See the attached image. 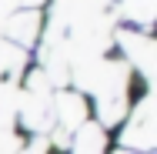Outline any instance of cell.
I'll return each instance as SVG.
<instances>
[{"mask_svg": "<svg viewBox=\"0 0 157 154\" xmlns=\"http://www.w3.org/2000/svg\"><path fill=\"white\" fill-rule=\"evenodd\" d=\"M121 144H124L130 154H151L157 144V121H154V97L147 94L137 111L130 114L124 134H121Z\"/></svg>", "mask_w": 157, "mask_h": 154, "instance_id": "cell-3", "label": "cell"}, {"mask_svg": "<svg viewBox=\"0 0 157 154\" xmlns=\"http://www.w3.org/2000/svg\"><path fill=\"white\" fill-rule=\"evenodd\" d=\"M17 154H47V141H44V137H37L33 144H27L24 151H17Z\"/></svg>", "mask_w": 157, "mask_h": 154, "instance_id": "cell-12", "label": "cell"}, {"mask_svg": "<svg viewBox=\"0 0 157 154\" xmlns=\"http://www.w3.org/2000/svg\"><path fill=\"white\" fill-rule=\"evenodd\" d=\"M17 114L27 131L37 137L50 131L54 124V94H50V81L44 77V70H33L27 77V87L17 91Z\"/></svg>", "mask_w": 157, "mask_h": 154, "instance_id": "cell-2", "label": "cell"}, {"mask_svg": "<svg viewBox=\"0 0 157 154\" xmlns=\"http://www.w3.org/2000/svg\"><path fill=\"white\" fill-rule=\"evenodd\" d=\"M114 37L121 40V47L127 50L130 64H134L144 77H151V74H154V61H157L154 40H151L147 34H134V30H114Z\"/></svg>", "mask_w": 157, "mask_h": 154, "instance_id": "cell-4", "label": "cell"}, {"mask_svg": "<svg viewBox=\"0 0 157 154\" xmlns=\"http://www.w3.org/2000/svg\"><path fill=\"white\" fill-rule=\"evenodd\" d=\"M27 67V50L13 47L10 40H0V77L3 81H17Z\"/></svg>", "mask_w": 157, "mask_h": 154, "instance_id": "cell-8", "label": "cell"}, {"mask_svg": "<svg viewBox=\"0 0 157 154\" xmlns=\"http://www.w3.org/2000/svg\"><path fill=\"white\" fill-rule=\"evenodd\" d=\"M104 148H107V141H104L100 124H84L74 131V144H70L74 154H104Z\"/></svg>", "mask_w": 157, "mask_h": 154, "instance_id": "cell-7", "label": "cell"}, {"mask_svg": "<svg viewBox=\"0 0 157 154\" xmlns=\"http://www.w3.org/2000/svg\"><path fill=\"white\" fill-rule=\"evenodd\" d=\"M37 3H40V0H0V27H3V20H7L17 7H20V10H33Z\"/></svg>", "mask_w": 157, "mask_h": 154, "instance_id": "cell-10", "label": "cell"}, {"mask_svg": "<svg viewBox=\"0 0 157 154\" xmlns=\"http://www.w3.org/2000/svg\"><path fill=\"white\" fill-rule=\"evenodd\" d=\"M54 121H60L63 131H77L87 124V104L74 91H57L54 94Z\"/></svg>", "mask_w": 157, "mask_h": 154, "instance_id": "cell-6", "label": "cell"}, {"mask_svg": "<svg viewBox=\"0 0 157 154\" xmlns=\"http://www.w3.org/2000/svg\"><path fill=\"white\" fill-rule=\"evenodd\" d=\"M127 70L117 61H84L77 67H70V81L77 84V91L97 94V114H100V127L107 131L110 124L124 121L127 114Z\"/></svg>", "mask_w": 157, "mask_h": 154, "instance_id": "cell-1", "label": "cell"}, {"mask_svg": "<svg viewBox=\"0 0 157 154\" xmlns=\"http://www.w3.org/2000/svg\"><path fill=\"white\" fill-rule=\"evenodd\" d=\"M0 30L7 34V40H10L13 47L27 50L33 40H37V34H40V14H37V10H17V14H10V17L3 20Z\"/></svg>", "mask_w": 157, "mask_h": 154, "instance_id": "cell-5", "label": "cell"}, {"mask_svg": "<svg viewBox=\"0 0 157 154\" xmlns=\"http://www.w3.org/2000/svg\"><path fill=\"white\" fill-rule=\"evenodd\" d=\"M20 151V137L13 131H0V154H17Z\"/></svg>", "mask_w": 157, "mask_h": 154, "instance_id": "cell-11", "label": "cell"}, {"mask_svg": "<svg viewBox=\"0 0 157 154\" xmlns=\"http://www.w3.org/2000/svg\"><path fill=\"white\" fill-rule=\"evenodd\" d=\"M13 114H17V81L0 77V131H10Z\"/></svg>", "mask_w": 157, "mask_h": 154, "instance_id": "cell-9", "label": "cell"}]
</instances>
